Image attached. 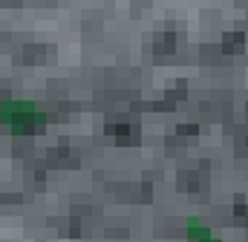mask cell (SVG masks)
I'll return each mask as SVG.
<instances>
[]
</instances>
